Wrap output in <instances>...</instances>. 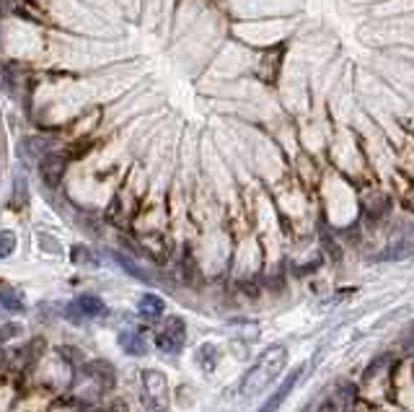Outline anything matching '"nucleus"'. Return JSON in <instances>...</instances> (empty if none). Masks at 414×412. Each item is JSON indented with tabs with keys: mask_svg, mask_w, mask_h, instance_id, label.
I'll return each instance as SVG.
<instances>
[{
	"mask_svg": "<svg viewBox=\"0 0 414 412\" xmlns=\"http://www.w3.org/2000/svg\"><path fill=\"white\" fill-rule=\"evenodd\" d=\"M140 394L143 404L148 412H169L171 407V389L169 376L158 369H143L140 371Z\"/></svg>",
	"mask_w": 414,
	"mask_h": 412,
	"instance_id": "obj_2",
	"label": "nucleus"
},
{
	"mask_svg": "<svg viewBox=\"0 0 414 412\" xmlns=\"http://www.w3.org/2000/svg\"><path fill=\"white\" fill-rule=\"evenodd\" d=\"M404 208L409 213H414V190H409L406 195H404Z\"/></svg>",
	"mask_w": 414,
	"mask_h": 412,
	"instance_id": "obj_20",
	"label": "nucleus"
},
{
	"mask_svg": "<svg viewBox=\"0 0 414 412\" xmlns=\"http://www.w3.org/2000/svg\"><path fill=\"white\" fill-rule=\"evenodd\" d=\"M303 371H306V366H296V369L290 371V373L285 376V381H282V384H280V386H277V389L272 391L269 397H267V402L256 412H277V410H280V407H282V402L287 400V394L296 389V384L300 381Z\"/></svg>",
	"mask_w": 414,
	"mask_h": 412,
	"instance_id": "obj_6",
	"label": "nucleus"
},
{
	"mask_svg": "<svg viewBox=\"0 0 414 412\" xmlns=\"http://www.w3.org/2000/svg\"><path fill=\"white\" fill-rule=\"evenodd\" d=\"M119 345L122 350L132 355V358H143L145 353H148V340L140 335L138 329H125V332H119Z\"/></svg>",
	"mask_w": 414,
	"mask_h": 412,
	"instance_id": "obj_8",
	"label": "nucleus"
},
{
	"mask_svg": "<svg viewBox=\"0 0 414 412\" xmlns=\"http://www.w3.org/2000/svg\"><path fill=\"white\" fill-rule=\"evenodd\" d=\"M414 252V244L409 242H399V244H391L389 249H383L381 254H378V259H404L406 254Z\"/></svg>",
	"mask_w": 414,
	"mask_h": 412,
	"instance_id": "obj_15",
	"label": "nucleus"
},
{
	"mask_svg": "<svg viewBox=\"0 0 414 412\" xmlns=\"http://www.w3.org/2000/svg\"><path fill=\"white\" fill-rule=\"evenodd\" d=\"M218 355H220V353H218V348H215L213 342H207V345H202V348L197 350V360H200V363L207 371L215 369V363H218Z\"/></svg>",
	"mask_w": 414,
	"mask_h": 412,
	"instance_id": "obj_16",
	"label": "nucleus"
},
{
	"mask_svg": "<svg viewBox=\"0 0 414 412\" xmlns=\"http://www.w3.org/2000/svg\"><path fill=\"white\" fill-rule=\"evenodd\" d=\"M319 412H340V404H337V402H334V397H331V400H327L324 404H321Z\"/></svg>",
	"mask_w": 414,
	"mask_h": 412,
	"instance_id": "obj_19",
	"label": "nucleus"
},
{
	"mask_svg": "<svg viewBox=\"0 0 414 412\" xmlns=\"http://www.w3.org/2000/svg\"><path fill=\"white\" fill-rule=\"evenodd\" d=\"M85 373H88L94 381H99V384H104V389H112V386H114V369L109 366L107 360H94V363H88V366H85Z\"/></svg>",
	"mask_w": 414,
	"mask_h": 412,
	"instance_id": "obj_10",
	"label": "nucleus"
},
{
	"mask_svg": "<svg viewBox=\"0 0 414 412\" xmlns=\"http://www.w3.org/2000/svg\"><path fill=\"white\" fill-rule=\"evenodd\" d=\"M109 257H112V259H114V262H117L119 267H122V270L130 275V277H135V280L145 283V286H156V277H153V275H150L145 267H140V264L135 262L132 257H127L125 252H109Z\"/></svg>",
	"mask_w": 414,
	"mask_h": 412,
	"instance_id": "obj_7",
	"label": "nucleus"
},
{
	"mask_svg": "<svg viewBox=\"0 0 414 412\" xmlns=\"http://www.w3.org/2000/svg\"><path fill=\"white\" fill-rule=\"evenodd\" d=\"M65 169H68V156H65V153L50 150L47 156L39 159V177H42V182L50 190H57V187L63 184Z\"/></svg>",
	"mask_w": 414,
	"mask_h": 412,
	"instance_id": "obj_5",
	"label": "nucleus"
},
{
	"mask_svg": "<svg viewBox=\"0 0 414 412\" xmlns=\"http://www.w3.org/2000/svg\"><path fill=\"white\" fill-rule=\"evenodd\" d=\"M16 252V233L0 231V259H8Z\"/></svg>",
	"mask_w": 414,
	"mask_h": 412,
	"instance_id": "obj_17",
	"label": "nucleus"
},
{
	"mask_svg": "<svg viewBox=\"0 0 414 412\" xmlns=\"http://www.w3.org/2000/svg\"><path fill=\"white\" fill-rule=\"evenodd\" d=\"M138 311L140 317L145 319H158L166 311V301L161 296H156V293H143L138 301Z\"/></svg>",
	"mask_w": 414,
	"mask_h": 412,
	"instance_id": "obj_9",
	"label": "nucleus"
},
{
	"mask_svg": "<svg viewBox=\"0 0 414 412\" xmlns=\"http://www.w3.org/2000/svg\"><path fill=\"white\" fill-rule=\"evenodd\" d=\"M0 283H3V280H0ZM0 306L8 308V311H16V314H23V311H26V301H23V296L16 288L0 286Z\"/></svg>",
	"mask_w": 414,
	"mask_h": 412,
	"instance_id": "obj_11",
	"label": "nucleus"
},
{
	"mask_svg": "<svg viewBox=\"0 0 414 412\" xmlns=\"http://www.w3.org/2000/svg\"><path fill=\"white\" fill-rule=\"evenodd\" d=\"M70 262L73 264H83V267H96V257L94 252L85 246V244H75L73 249H70Z\"/></svg>",
	"mask_w": 414,
	"mask_h": 412,
	"instance_id": "obj_14",
	"label": "nucleus"
},
{
	"mask_svg": "<svg viewBox=\"0 0 414 412\" xmlns=\"http://www.w3.org/2000/svg\"><path fill=\"white\" fill-rule=\"evenodd\" d=\"M21 148H23V156H26V159H42V156L50 153V140L42 135L23 137Z\"/></svg>",
	"mask_w": 414,
	"mask_h": 412,
	"instance_id": "obj_12",
	"label": "nucleus"
},
{
	"mask_svg": "<svg viewBox=\"0 0 414 412\" xmlns=\"http://www.w3.org/2000/svg\"><path fill=\"white\" fill-rule=\"evenodd\" d=\"M107 311L109 308L101 298L91 296V293H83V296H78L75 301H70V304L63 308V317L70 319L73 324H83V322H88V319L107 317Z\"/></svg>",
	"mask_w": 414,
	"mask_h": 412,
	"instance_id": "obj_3",
	"label": "nucleus"
},
{
	"mask_svg": "<svg viewBox=\"0 0 414 412\" xmlns=\"http://www.w3.org/2000/svg\"><path fill=\"white\" fill-rule=\"evenodd\" d=\"M184 342H187V324H184V319L169 317L166 324L156 335V348L163 355H179L181 350H184Z\"/></svg>",
	"mask_w": 414,
	"mask_h": 412,
	"instance_id": "obj_4",
	"label": "nucleus"
},
{
	"mask_svg": "<svg viewBox=\"0 0 414 412\" xmlns=\"http://www.w3.org/2000/svg\"><path fill=\"white\" fill-rule=\"evenodd\" d=\"M29 205V184H26V177L19 174L16 179H13V197H11V208L16 210H23Z\"/></svg>",
	"mask_w": 414,
	"mask_h": 412,
	"instance_id": "obj_13",
	"label": "nucleus"
},
{
	"mask_svg": "<svg viewBox=\"0 0 414 412\" xmlns=\"http://www.w3.org/2000/svg\"><path fill=\"white\" fill-rule=\"evenodd\" d=\"M285 363H287L285 345H269V348L249 366V371H246L244 376H241L238 391H241L244 397H254L259 391H265L267 386L285 371Z\"/></svg>",
	"mask_w": 414,
	"mask_h": 412,
	"instance_id": "obj_1",
	"label": "nucleus"
},
{
	"mask_svg": "<svg viewBox=\"0 0 414 412\" xmlns=\"http://www.w3.org/2000/svg\"><path fill=\"white\" fill-rule=\"evenodd\" d=\"M16 335H21L19 324H8V322H0V345H6L8 340H13Z\"/></svg>",
	"mask_w": 414,
	"mask_h": 412,
	"instance_id": "obj_18",
	"label": "nucleus"
}]
</instances>
